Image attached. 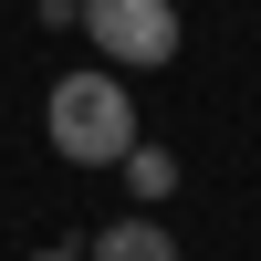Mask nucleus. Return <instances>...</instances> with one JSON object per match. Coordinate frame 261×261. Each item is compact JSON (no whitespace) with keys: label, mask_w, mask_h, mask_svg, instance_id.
Instances as JSON below:
<instances>
[{"label":"nucleus","mask_w":261,"mask_h":261,"mask_svg":"<svg viewBox=\"0 0 261 261\" xmlns=\"http://www.w3.org/2000/svg\"><path fill=\"white\" fill-rule=\"evenodd\" d=\"M84 42L105 63H178V0H84Z\"/></svg>","instance_id":"f03ea898"},{"label":"nucleus","mask_w":261,"mask_h":261,"mask_svg":"<svg viewBox=\"0 0 261 261\" xmlns=\"http://www.w3.org/2000/svg\"><path fill=\"white\" fill-rule=\"evenodd\" d=\"M84 261H178V230L167 220H115V230H94Z\"/></svg>","instance_id":"7ed1b4c3"},{"label":"nucleus","mask_w":261,"mask_h":261,"mask_svg":"<svg viewBox=\"0 0 261 261\" xmlns=\"http://www.w3.org/2000/svg\"><path fill=\"white\" fill-rule=\"evenodd\" d=\"M42 125H53V146H63L73 167H125V157H136V105H125V84L94 73V63L53 84Z\"/></svg>","instance_id":"f257e3e1"},{"label":"nucleus","mask_w":261,"mask_h":261,"mask_svg":"<svg viewBox=\"0 0 261 261\" xmlns=\"http://www.w3.org/2000/svg\"><path fill=\"white\" fill-rule=\"evenodd\" d=\"M32 261H84V251H32Z\"/></svg>","instance_id":"20e7f679"}]
</instances>
